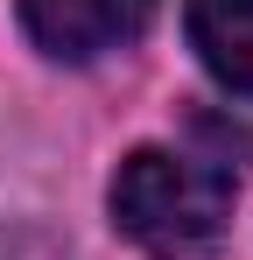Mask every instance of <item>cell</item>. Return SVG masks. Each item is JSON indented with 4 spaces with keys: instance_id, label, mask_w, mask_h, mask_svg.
Masks as SVG:
<instances>
[{
    "instance_id": "cell-2",
    "label": "cell",
    "mask_w": 253,
    "mask_h": 260,
    "mask_svg": "<svg viewBox=\"0 0 253 260\" xmlns=\"http://www.w3.org/2000/svg\"><path fill=\"white\" fill-rule=\"evenodd\" d=\"M148 21H155V0H21L28 43L64 56V63H84V56L134 43Z\"/></svg>"
},
{
    "instance_id": "cell-1",
    "label": "cell",
    "mask_w": 253,
    "mask_h": 260,
    "mask_svg": "<svg viewBox=\"0 0 253 260\" xmlns=\"http://www.w3.org/2000/svg\"><path fill=\"white\" fill-rule=\"evenodd\" d=\"M113 218L155 260H211L232 232V176L169 148H134L113 176Z\"/></svg>"
},
{
    "instance_id": "cell-3",
    "label": "cell",
    "mask_w": 253,
    "mask_h": 260,
    "mask_svg": "<svg viewBox=\"0 0 253 260\" xmlns=\"http://www.w3.org/2000/svg\"><path fill=\"white\" fill-rule=\"evenodd\" d=\"M190 49L225 91L253 99V0H190Z\"/></svg>"
}]
</instances>
